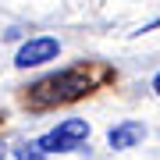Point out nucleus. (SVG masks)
Masks as SVG:
<instances>
[{"instance_id": "f257e3e1", "label": "nucleus", "mask_w": 160, "mask_h": 160, "mask_svg": "<svg viewBox=\"0 0 160 160\" xmlns=\"http://www.w3.org/2000/svg\"><path fill=\"white\" fill-rule=\"evenodd\" d=\"M103 78V71L96 68H68V71H57V75H46L36 86H29L25 92V103L32 110H53V107H64V103H75L82 100L86 92L96 89V82Z\"/></svg>"}, {"instance_id": "f03ea898", "label": "nucleus", "mask_w": 160, "mask_h": 160, "mask_svg": "<svg viewBox=\"0 0 160 160\" xmlns=\"http://www.w3.org/2000/svg\"><path fill=\"white\" fill-rule=\"evenodd\" d=\"M89 139V125L82 118H68V121H61L53 132H46V135L36 142V149L46 157V153H68V149H78L82 142Z\"/></svg>"}, {"instance_id": "7ed1b4c3", "label": "nucleus", "mask_w": 160, "mask_h": 160, "mask_svg": "<svg viewBox=\"0 0 160 160\" xmlns=\"http://www.w3.org/2000/svg\"><path fill=\"white\" fill-rule=\"evenodd\" d=\"M57 53H61V43L53 39V36H36V39H29L22 50H18L14 64H18V68H36V64L57 61Z\"/></svg>"}, {"instance_id": "20e7f679", "label": "nucleus", "mask_w": 160, "mask_h": 160, "mask_svg": "<svg viewBox=\"0 0 160 160\" xmlns=\"http://www.w3.org/2000/svg\"><path fill=\"white\" fill-rule=\"evenodd\" d=\"M142 135H146L142 121H121V125L110 128L107 142L114 146V149H132V146H139V142H142Z\"/></svg>"}, {"instance_id": "39448f33", "label": "nucleus", "mask_w": 160, "mask_h": 160, "mask_svg": "<svg viewBox=\"0 0 160 160\" xmlns=\"http://www.w3.org/2000/svg\"><path fill=\"white\" fill-rule=\"evenodd\" d=\"M18 160H46V157L36 149V142H29V146H18Z\"/></svg>"}, {"instance_id": "423d86ee", "label": "nucleus", "mask_w": 160, "mask_h": 160, "mask_svg": "<svg viewBox=\"0 0 160 160\" xmlns=\"http://www.w3.org/2000/svg\"><path fill=\"white\" fill-rule=\"evenodd\" d=\"M153 89H157V96H160V75H157V78H153Z\"/></svg>"}]
</instances>
